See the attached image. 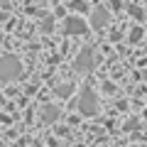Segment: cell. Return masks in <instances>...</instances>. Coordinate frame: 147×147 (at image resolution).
<instances>
[{"mask_svg": "<svg viewBox=\"0 0 147 147\" xmlns=\"http://www.w3.org/2000/svg\"><path fill=\"white\" fill-rule=\"evenodd\" d=\"M98 96H96L93 88H88V86H84L79 93V110H81V115L86 118H93L96 113H98Z\"/></svg>", "mask_w": 147, "mask_h": 147, "instance_id": "6da1fadb", "label": "cell"}, {"mask_svg": "<svg viewBox=\"0 0 147 147\" xmlns=\"http://www.w3.org/2000/svg\"><path fill=\"white\" fill-rule=\"evenodd\" d=\"M20 74H22V64L17 57H3L0 59V84L10 81V79H17Z\"/></svg>", "mask_w": 147, "mask_h": 147, "instance_id": "7a4b0ae2", "label": "cell"}, {"mask_svg": "<svg viewBox=\"0 0 147 147\" xmlns=\"http://www.w3.org/2000/svg\"><path fill=\"white\" fill-rule=\"evenodd\" d=\"M93 66H96V52H93L91 47H84V49L79 52V57H76V61H74V69H76V71L88 74Z\"/></svg>", "mask_w": 147, "mask_h": 147, "instance_id": "3957f363", "label": "cell"}, {"mask_svg": "<svg viewBox=\"0 0 147 147\" xmlns=\"http://www.w3.org/2000/svg\"><path fill=\"white\" fill-rule=\"evenodd\" d=\"M108 22H110V12H108V7L98 5L93 12H91V27H93V30H103Z\"/></svg>", "mask_w": 147, "mask_h": 147, "instance_id": "277c9868", "label": "cell"}, {"mask_svg": "<svg viewBox=\"0 0 147 147\" xmlns=\"http://www.w3.org/2000/svg\"><path fill=\"white\" fill-rule=\"evenodd\" d=\"M86 30H88V25L81 17H66L64 20V32L66 34H84Z\"/></svg>", "mask_w": 147, "mask_h": 147, "instance_id": "5b68a950", "label": "cell"}, {"mask_svg": "<svg viewBox=\"0 0 147 147\" xmlns=\"http://www.w3.org/2000/svg\"><path fill=\"white\" fill-rule=\"evenodd\" d=\"M57 118H59V108H54V105L49 108L47 105V108H44V123H54Z\"/></svg>", "mask_w": 147, "mask_h": 147, "instance_id": "8992f818", "label": "cell"}, {"mask_svg": "<svg viewBox=\"0 0 147 147\" xmlns=\"http://www.w3.org/2000/svg\"><path fill=\"white\" fill-rule=\"evenodd\" d=\"M125 7H127V12H130L135 20H142V10L140 7H135V5H125Z\"/></svg>", "mask_w": 147, "mask_h": 147, "instance_id": "52a82bcc", "label": "cell"}, {"mask_svg": "<svg viewBox=\"0 0 147 147\" xmlns=\"http://www.w3.org/2000/svg\"><path fill=\"white\" fill-rule=\"evenodd\" d=\"M140 37H142V27H132V32H130V42H140Z\"/></svg>", "mask_w": 147, "mask_h": 147, "instance_id": "ba28073f", "label": "cell"}, {"mask_svg": "<svg viewBox=\"0 0 147 147\" xmlns=\"http://www.w3.org/2000/svg\"><path fill=\"white\" fill-rule=\"evenodd\" d=\"M54 93L64 98V96H69V93H71V86H57V88H54Z\"/></svg>", "mask_w": 147, "mask_h": 147, "instance_id": "9c48e42d", "label": "cell"}, {"mask_svg": "<svg viewBox=\"0 0 147 147\" xmlns=\"http://www.w3.org/2000/svg\"><path fill=\"white\" fill-rule=\"evenodd\" d=\"M69 7H74V10H79V12H84V10H88V5L86 3H81V0H76V3H71Z\"/></svg>", "mask_w": 147, "mask_h": 147, "instance_id": "30bf717a", "label": "cell"}, {"mask_svg": "<svg viewBox=\"0 0 147 147\" xmlns=\"http://www.w3.org/2000/svg\"><path fill=\"white\" fill-rule=\"evenodd\" d=\"M137 127H140V120H137V118H132V120L125 123V130H137Z\"/></svg>", "mask_w": 147, "mask_h": 147, "instance_id": "8fae6325", "label": "cell"}, {"mask_svg": "<svg viewBox=\"0 0 147 147\" xmlns=\"http://www.w3.org/2000/svg\"><path fill=\"white\" fill-rule=\"evenodd\" d=\"M145 118H147V108H145Z\"/></svg>", "mask_w": 147, "mask_h": 147, "instance_id": "7c38bea8", "label": "cell"}, {"mask_svg": "<svg viewBox=\"0 0 147 147\" xmlns=\"http://www.w3.org/2000/svg\"><path fill=\"white\" fill-rule=\"evenodd\" d=\"M137 147H145V145H137Z\"/></svg>", "mask_w": 147, "mask_h": 147, "instance_id": "4fadbf2b", "label": "cell"}]
</instances>
